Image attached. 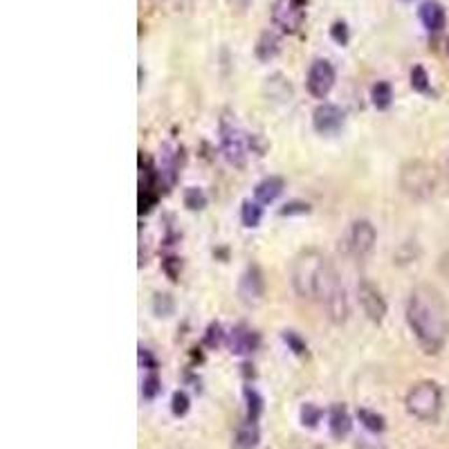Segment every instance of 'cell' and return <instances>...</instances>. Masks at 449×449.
<instances>
[{
  "mask_svg": "<svg viewBox=\"0 0 449 449\" xmlns=\"http://www.w3.org/2000/svg\"><path fill=\"white\" fill-rule=\"evenodd\" d=\"M185 205H187V209H191V211L205 209L207 196L202 194V191H200L198 187H189V189L185 191Z\"/></svg>",
  "mask_w": 449,
  "mask_h": 449,
  "instance_id": "603a6c76",
  "label": "cell"
},
{
  "mask_svg": "<svg viewBox=\"0 0 449 449\" xmlns=\"http://www.w3.org/2000/svg\"><path fill=\"white\" fill-rule=\"evenodd\" d=\"M243 395H245V402H248V420L256 422L263 413V398L252 387H245Z\"/></svg>",
  "mask_w": 449,
  "mask_h": 449,
  "instance_id": "44dd1931",
  "label": "cell"
},
{
  "mask_svg": "<svg viewBox=\"0 0 449 449\" xmlns=\"http://www.w3.org/2000/svg\"><path fill=\"white\" fill-rule=\"evenodd\" d=\"M238 297L245 306H259L265 297V276L261 272L259 265H248V270L243 272L241 281H238Z\"/></svg>",
  "mask_w": 449,
  "mask_h": 449,
  "instance_id": "52a82bcc",
  "label": "cell"
},
{
  "mask_svg": "<svg viewBox=\"0 0 449 449\" xmlns=\"http://www.w3.org/2000/svg\"><path fill=\"white\" fill-rule=\"evenodd\" d=\"M328 420H330L328 427H330V434H333V438L348 436L350 427H352V420H350V415H348L344 404H335V407L330 409V418Z\"/></svg>",
  "mask_w": 449,
  "mask_h": 449,
  "instance_id": "2e32d148",
  "label": "cell"
},
{
  "mask_svg": "<svg viewBox=\"0 0 449 449\" xmlns=\"http://www.w3.org/2000/svg\"><path fill=\"white\" fill-rule=\"evenodd\" d=\"M294 292L306 301H317L326 308L330 322L344 324L348 317L346 292L339 283L337 270L326 254L319 250H304L294 256L290 267Z\"/></svg>",
  "mask_w": 449,
  "mask_h": 449,
  "instance_id": "6da1fadb",
  "label": "cell"
},
{
  "mask_svg": "<svg viewBox=\"0 0 449 449\" xmlns=\"http://www.w3.org/2000/svg\"><path fill=\"white\" fill-rule=\"evenodd\" d=\"M376 227H373L371 220H355L352 222V227L348 231V250L352 256H357V259H364V256L371 254L373 245H376Z\"/></svg>",
  "mask_w": 449,
  "mask_h": 449,
  "instance_id": "9c48e42d",
  "label": "cell"
},
{
  "mask_svg": "<svg viewBox=\"0 0 449 449\" xmlns=\"http://www.w3.org/2000/svg\"><path fill=\"white\" fill-rule=\"evenodd\" d=\"M283 341H285L287 346H290L292 352H297V355H304V352H306V341L299 337L297 333H292V330H285V333H283Z\"/></svg>",
  "mask_w": 449,
  "mask_h": 449,
  "instance_id": "f1b7e54d",
  "label": "cell"
},
{
  "mask_svg": "<svg viewBox=\"0 0 449 449\" xmlns=\"http://www.w3.org/2000/svg\"><path fill=\"white\" fill-rule=\"evenodd\" d=\"M306 7L308 0H276L272 7L274 25L287 31V34H294L306 20Z\"/></svg>",
  "mask_w": 449,
  "mask_h": 449,
  "instance_id": "8992f818",
  "label": "cell"
},
{
  "mask_svg": "<svg viewBox=\"0 0 449 449\" xmlns=\"http://www.w3.org/2000/svg\"><path fill=\"white\" fill-rule=\"evenodd\" d=\"M357 299H359L362 310H364V315L371 319V322L380 324L382 319L387 317V301H384L382 292H380L373 283H369V281L359 283V287H357Z\"/></svg>",
  "mask_w": 449,
  "mask_h": 449,
  "instance_id": "30bf717a",
  "label": "cell"
},
{
  "mask_svg": "<svg viewBox=\"0 0 449 449\" xmlns=\"http://www.w3.org/2000/svg\"><path fill=\"white\" fill-rule=\"evenodd\" d=\"M189 407H191L189 395H187L185 391H176L173 398H171V411H173V415H178V418H183V415H187Z\"/></svg>",
  "mask_w": 449,
  "mask_h": 449,
  "instance_id": "484cf974",
  "label": "cell"
},
{
  "mask_svg": "<svg viewBox=\"0 0 449 449\" xmlns=\"http://www.w3.org/2000/svg\"><path fill=\"white\" fill-rule=\"evenodd\" d=\"M140 362H142V366H146V369H151V371H155L157 369V362H155V357L148 352L146 348H140Z\"/></svg>",
  "mask_w": 449,
  "mask_h": 449,
  "instance_id": "836d02e7",
  "label": "cell"
},
{
  "mask_svg": "<svg viewBox=\"0 0 449 449\" xmlns=\"http://www.w3.org/2000/svg\"><path fill=\"white\" fill-rule=\"evenodd\" d=\"M411 88L415 92H427L429 90V74L422 66H413L411 70Z\"/></svg>",
  "mask_w": 449,
  "mask_h": 449,
  "instance_id": "cb8c5ba5",
  "label": "cell"
},
{
  "mask_svg": "<svg viewBox=\"0 0 449 449\" xmlns=\"http://www.w3.org/2000/svg\"><path fill=\"white\" fill-rule=\"evenodd\" d=\"M283 189H285L283 178H279V176H270V178H265V180H261V183L256 185V189H254L256 202H263V205H270V202H274L276 198H279V196L283 194Z\"/></svg>",
  "mask_w": 449,
  "mask_h": 449,
  "instance_id": "5bb4252c",
  "label": "cell"
},
{
  "mask_svg": "<svg viewBox=\"0 0 449 449\" xmlns=\"http://www.w3.org/2000/svg\"><path fill=\"white\" fill-rule=\"evenodd\" d=\"M402 3H411V0H402Z\"/></svg>",
  "mask_w": 449,
  "mask_h": 449,
  "instance_id": "8d00e7d4",
  "label": "cell"
},
{
  "mask_svg": "<svg viewBox=\"0 0 449 449\" xmlns=\"http://www.w3.org/2000/svg\"><path fill=\"white\" fill-rule=\"evenodd\" d=\"M398 183L411 200H429L438 189V169L425 159H409L400 169Z\"/></svg>",
  "mask_w": 449,
  "mask_h": 449,
  "instance_id": "3957f363",
  "label": "cell"
},
{
  "mask_svg": "<svg viewBox=\"0 0 449 449\" xmlns=\"http://www.w3.org/2000/svg\"><path fill=\"white\" fill-rule=\"evenodd\" d=\"M222 328H220V324H211L209 328H207V335H205V344L209 346V348H216L220 341H222Z\"/></svg>",
  "mask_w": 449,
  "mask_h": 449,
  "instance_id": "f546056e",
  "label": "cell"
},
{
  "mask_svg": "<svg viewBox=\"0 0 449 449\" xmlns=\"http://www.w3.org/2000/svg\"><path fill=\"white\" fill-rule=\"evenodd\" d=\"M438 274L449 281V250H445L441 254V259H438Z\"/></svg>",
  "mask_w": 449,
  "mask_h": 449,
  "instance_id": "1f68e13d",
  "label": "cell"
},
{
  "mask_svg": "<svg viewBox=\"0 0 449 449\" xmlns=\"http://www.w3.org/2000/svg\"><path fill=\"white\" fill-rule=\"evenodd\" d=\"M164 270H166V274H169V279L176 281L178 274H180V261H178V259H166V261H164Z\"/></svg>",
  "mask_w": 449,
  "mask_h": 449,
  "instance_id": "d6a6232c",
  "label": "cell"
},
{
  "mask_svg": "<svg viewBox=\"0 0 449 449\" xmlns=\"http://www.w3.org/2000/svg\"><path fill=\"white\" fill-rule=\"evenodd\" d=\"M371 99H373V106H376L378 111H387L391 106V99H393L391 85L387 81H378L371 90Z\"/></svg>",
  "mask_w": 449,
  "mask_h": 449,
  "instance_id": "ac0fdd59",
  "label": "cell"
},
{
  "mask_svg": "<svg viewBox=\"0 0 449 449\" xmlns=\"http://www.w3.org/2000/svg\"><path fill=\"white\" fill-rule=\"evenodd\" d=\"M344 120H346L344 111L335 104H319L313 113V126H315V131L322 135L337 133L339 128L344 126Z\"/></svg>",
  "mask_w": 449,
  "mask_h": 449,
  "instance_id": "8fae6325",
  "label": "cell"
},
{
  "mask_svg": "<svg viewBox=\"0 0 449 449\" xmlns=\"http://www.w3.org/2000/svg\"><path fill=\"white\" fill-rule=\"evenodd\" d=\"M256 346H259V335L245 324H238L229 333V348L236 355H250V352L256 350Z\"/></svg>",
  "mask_w": 449,
  "mask_h": 449,
  "instance_id": "7c38bea8",
  "label": "cell"
},
{
  "mask_svg": "<svg viewBox=\"0 0 449 449\" xmlns=\"http://www.w3.org/2000/svg\"><path fill=\"white\" fill-rule=\"evenodd\" d=\"M279 45H281V41L274 31H263L259 43H256V57L261 61H270L279 55Z\"/></svg>",
  "mask_w": 449,
  "mask_h": 449,
  "instance_id": "e0dca14e",
  "label": "cell"
},
{
  "mask_svg": "<svg viewBox=\"0 0 449 449\" xmlns=\"http://www.w3.org/2000/svg\"><path fill=\"white\" fill-rule=\"evenodd\" d=\"M355 449H384L382 445H373V443H357Z\"/></svg>",
  "mask_w": 449,
  "mask_h": 449,
  "instance_id": "e575fe53",
  "label": "cell"
},
{
  "mask_svg": "<svg viewBox=\"0 0 449 449\" xmlns=\"http://www.w3.org/2000/svg\"><path fill=\"white\" fill-rule=\"evenodd\" d=\"M447 55H449V38H447Z\"/></svg>",
  "mask_w": 449,
  "mask_h": 449,
  "instance_id": "d590c367",
  "label": "cell"
},
{
  "mask_svg": "<svg viewBox=\"0 0 449 449\" xmlns=\"http://www.w3.org/2000/svg\"><path fill=\"white\" fill-rule=\"evenodd\" d=\"M220 144H222V153H224V157H227L229 164L245 166L248 146H245L243 131L236 126V122L229 120V115H224L220 120Z\"/></svg>",
  "mask_w": 449,
  "mask_h": 449,
  "instance_id": "5b68a950",
  "label": "cell"
},
{
  "mask_svg": "<svg viewBox=\"0 0 449 449\" xmlns=\"http://www.w3.org/2000/svg\"><path fill=\"white\" fill-rule=\"evenodd\" d=\"M310 211V205L308 202H299V200H292L287 202V205L279 211L281 216H294V213H308Z\"/></svg>",
  "mask_w": 449,
  "mask_h": 449,
  "instance_id": "4dcf8cb0",
  "label": "cell"
},
{
  "mask_svg": "<svg viewBox=\"0 0 449 449\" xmlns=\"http://www.w3.org/2000/svg\"><path fill=\"white\" fill-rule=\"evenodd\" d=\"M407 324L427 355L441 352L449 339V301L434 285L413 287L407 301Z\"/></svg>",
  "mask_w": 449,
  "mask_h": 449,
  "instance_id": "7a4b0ae2",
  "label": "cell"
},
{
  "mask_svg": "<svg viewBox=\"0 0 449 449\" xmlns=\"http://www.w3.org/2000/svg\"><path fill=\"white\" fill-rule=\"evenodd\" d=\"M306 85H308V92L313 94V97L324 99L335 85V68L330 66V61H326V59L315 61L308 70Z\"/></svg>",
  "mask_w": 449,
  "mask_h": 449,
  "instance_id": "ba28073f",
  "label": "cell"
},
{
  "mask_svg": "<svg viewBox=\"0 0 449 449\" xmlns=\"http://www.w3.org/2000/svg\"><path fill=\"white\" fill-rule=\"evenodd\" d=\"M159 387H162V382H159L157 373L151 371V376L144 378V382H142V395H144L146 400H153L155 395L159 393Z\"/></svg>",
  "mask_w": 449,
  "mask_h": 449,
  "instance_id": "4316f807",
  "label": "cell"
},
{
  "mask_svg": "<svg viewBox=\"0 0 449 449\" xmlns=\"http://www.w3.org/2000/svg\"><path fill=\"white\" fill-rule=\"evenodd\" d=\"M176 310V304H173V297L166 294V292H157L153 297V313L157 317H171Z\"/></svg>",
  "mask_w": 449,
  "mask_h": 449,
  "instance_id": "7402d4cb",
  "label": "cell"
},
{
  "mask_svg": "<svg viewBox=\"0 0 449 449\" xmlns=\"http://www.w3.org/2000/svg\"><path fill=\"white\" fill-rule=\"evenodd\" d=\"M261 441V434H259V427H256L254 420H245L236 434H234V441H231V449H256Z\"/></svg>",
  "mask_w": 449,
  "mask_h": 449,
  "instance_id": "9a60e30c",
  "label": "cell"
},
{
  "mask_svg": "<svg viewBox=\"0 0 449 449\" xmlns=\"http://www.w3.org/2000/svg\"><path fill=\"white\" fill-rule=\"evenodd\" d=\"M330 38H333L337 45H346L350 36H348V25L344 20H335L333 27H330Z\"/></svg>",
  "mask_w": 449,
  "mask_h": 449,
  "instance_id": "83f0119b",
  "label": "cell"
},
{
  "mask_svg": "<svg viewBox=\"0 0 449 449\" xmlns=\"http://www.w3.org/2000/svg\"><path fill=\"white\" fill-rule=\"evenodd\" d=\"M322 415H324V411L319 409L317 404H313V402H306L304 407H301V422L306 427H317L319 420H322Z\"/></svg>",
  "mask_w": 449,
  "mask_h": 449,
  "instance_id": "d4e9b609",
  "label": "cell"
},
{
  "mask_svg": "<svg viewBox=\"0 0 449 449\" xmlns=\"http://www.w3.org/2000/svg\"><path fill=\"white\" fill-rule=\"evenodd\" d=\"M357 418L373 434H382L384 429H387V422H384L382 415L376 413V411H371V409H357Z\"/></svg>",
  "mask_w": 449,
  "mask_h": 449,
  "instance_id": "d6986e66",
  "label": "cell"
},
{
  "mask_svg": "<svg viewBox=\"0 0 449 449\" xmlns=\"http://www.w3.org/2000/svg\"><path fill=\"white\" fill-rule=\"evenodd\" d=\"M418 16H420V23L429 31H441L447 23L445 7L438 3V0H425L418 9Z\"/></svg>",
  "mask_w": 449,
  "mask_h": 449,
  "instance_id": "4fadbf2b",
  "label": "cell"
},
{
  "mask_svg": "<svg viewBox=\"0 0 449 449\" xmlns=\"http://www.w3.org/2000/svg\"><path fill=\"white\" fill-rule=\"evenodd\" d=\"M263 218V209L259 202H252V200H245L243 202V209H241V220L245 227H256Z\"/></svg>",
  "mask_w": 449,
  "mask_h": 449,
  "instance_id": "ffe728a7",
  "label": "cell"
},
{
  "mask_svg": "<svg viewBox=\"0 0 449 449\" xmlns=\"http://www.w3.org/2000/svg\"><path fill=\"white\" fill-rule=\"evenodd\" d=\"M404 404H407V411L413 415V418H418L422 422H434V420H438V415H441V409H443V391L432 380L415 382L409 389Z\"/></svg>",
  "mask_w": 449,
  "mask_h": 449,
  "instance_id": "277c9868",
  "label": "cell"
}]
</instances>
